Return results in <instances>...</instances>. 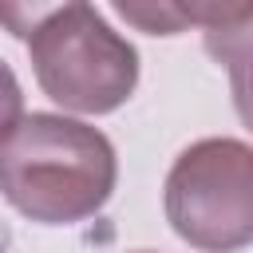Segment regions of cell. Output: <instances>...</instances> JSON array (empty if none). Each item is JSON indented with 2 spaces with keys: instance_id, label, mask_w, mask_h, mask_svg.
I'll return each mask as SVG.
<instances>
[{
  "instance_id": "cell-1",
  "label": "cell",
  "mask_w": 253,
  "mask_h": 253,
  "mask_svg": "<svg viewBox=\"0 0 253 253\" xmlns=\"http://www.w3.org/2000/svg\"><path fill=\"white\" fill-rule=\"evenodd\" d=\"M119 182L111 138L79 119L32 111L0 142V194L28 221L75 225L95 217Z\"/></svg>"
},
{
  "instance_id": "cell-2",
  "label": "cell",
  "mask_w": 253,
  "mask_h": 253,
  "mask_svg": "<svg viewBox=\"0 0 253 253\" xmlns=\"http://www.w3.org/2000/svg\"><path fill=\"white\" fill-rule=\"evenodd\" d=\"M28 24L12 32L28 40L40 91L75 115H111L138 87V51L87 0L55 8H20Z\"/></svg>"
},
{
  "instance_id": "cell-3",
  "label": "cell",
  "mask_w": 253,
  "mask_h": 253,
  "mask_svg": "<svg viewBox=\"0 0 253 253\" xmlns=\"http://www.w3.org/2000/svg\"><path fill=\"white\" fill-rule=\"evenodd\" d=\"M170 229L202 253H237L253 241V150L241 138L190 142L162 190Z\"/></svg>"
},
{
  "instance_id": "cell-4",
  "label": "cell",
  "mask_w": 253,
  "mask_h": 253,
  "mask_svg": "<svg viewBox=\"0 0 253 253\" xmlns=\"http://www.w3.org/2000/svg\"><path fill=\"white\" fill-rule=\"evenodd\" d=\"M115 12L123 16V20H130V24H138L142 32H150V36H178L186 24H194L198 20V12L194 8H186V4H174V0H158V4H115Z\"/></svg>"
},
{
  "instance_id": "cell-5",
  "label": "cell",
  "mask_w": 253,
  "mask_h": 253,
  "mask_svg": "<svg viewBox=\"0 0 253 253\" xmlns=\"http://www.w3.org/2000/svg\"><path fill=\"white\" fill-rule=\"evenodd\" d=\"M20 119H24V87H20L16 71L0 59V142L16 130Z\"/></svg>"
},
{
  "instance_id": "cell-6",
  "label": "cell",
  "mask_w": 253,
  "mask_h": 253,
  "mask_svg": "<svg viewBox=\"0 0 253 253\" xmlns=\"http://www.w3.org/2000/svg\"><path fill=\"white\" fill-rule=\"evenodd\" d=\"M138 253H150V249H138Z\"/></svg>"
}]
</instances>
